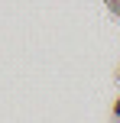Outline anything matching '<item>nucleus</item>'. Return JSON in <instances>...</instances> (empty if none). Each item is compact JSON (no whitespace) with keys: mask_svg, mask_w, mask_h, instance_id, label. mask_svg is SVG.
I'll return each mask as SVG.
<instances>
[]
</instances>
